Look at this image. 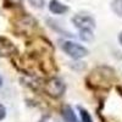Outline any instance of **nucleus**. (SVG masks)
I'll return each instance as SVG.
<instances>
[{
  "label": "nucleus",
  "instance_id": "obj_2",
  "mask_svg": "<svg viewBox=\"0 0 122 122\" xmlns=\"http://www.w3.org/2000/svg\"><path fill=\"white\" fill-rule=\"evenodd\" d=\"M66 90L65 83L60 78H51L45 84V92L53 98H60Z\"/></svg>",
  "mask_w": 122,
  "mask_h": 122
},
{
  "label": "nucleus",
  "instance_id": "obj_12",
  "mask_svg": "<svg viewBox=\"0 0 122 122\" xmlns=\"http://www.w3.org/2000/svg\"><path fill=\"white\" fill-rule=\"evenodd\" d=\"M118 42H120V44L122 45V32H121L120 36H118Z\"/></svg>",
  "mask_w": 122,
  "mask_h": 122
},
{
  "label": "nucleus",
  "instance_id": "obj_1",
  "mask_svg": "<svg viewBox=\"0 0 122 122\" xmlns=\"http://www.w3.org/2000/svg\"><path fill=\"white\" fill-rule=\"evenodd\" d=\"M62 50L68 56L73 57V59L84 57L89 53L87 48H84L83 45H81L78 43H75V42H65L62 44Z\"/></svg>",
  "mask_w": 122,
  "mask_h": 122
},
{
  "label": "nucleus",
  "instance_id": "obj_9",
  "mask_svg": "<svg viewBox=\"0 0 122 122\" xmlns=\"http://www.w3.org/2000/svg\"><path fill=\"white\" fill-rule=\"evenodd\" d=\"M28 1H29L30 5H32L33 7H36V9H43L44 5H45L44 0H28Z\"/></svg>",
  "mask_w": 122,
  "mask_h": 122
},
{
  "label": "nucleus",
  "instance_id": "obj_13",
  "mask_svg": "<svg viewBox=\"0 0 122 122\" xmlns=\"http://www.w3.org/2000/svg\"><path fill=\"white\" fill-rule=\"evenodd\" d=\"M1 86H3V78L0 77V87H1Z\"/></svg>",
  "mask_w": 122,
  "mask_h": 122
},
{
  "label": "nucleus",
  "instance_id": "obj_5",
  "mask_svg": "<svg viewBox=\"0 0 122 122\" xmlns=\"http://www.w3.org/2000/svg\"><path fill=\"white\" fill-rule=\"evenodd\" d=\"M61 114H62V117L66 122H77L76 115L73 112V110L71 109V106L64 105L62 107H61Z\"/></svg>",
  "mask_w": 122,
  "mask_h": 122
},
{
  "label": "nucleus",
  "instance_id": "obj_7",
  "mask_svg": "<svg viewBox=\"0 0 122 122\" xmlns=\"http://www.w3.org/2000/svg\"><path fill=\"white\" fill-rule=\"evenodd\" d=\"M79 110V115H81V122H93L92 121L90 115L88 114V111L83 107H78Z\"/></svg>",
  "mask_w": 122,
  "mask_h": 122
},
{
  "label": "nucleus",
  "instance_id": "obj_8",
  "mask_svg": "<svg viewBox=\"0 0 122 122\" xmlns=\"http://www.w3.org/2000/svg\"><path fill=\"white\" fill-rule=\"evenodd\" d=\"M79 37L82 38L83 40H93L94 36H93V30H79Z\"/></svg>",
  "mask_w": 122,
  "mask_h": 122
},
{
  "label": "nucleus",
  "instance_id": "obj_6",
  "mask_svg": "<svg viewBox=\"0 0 122 122\" xmlns=\"http://www.w3.org/2000/svg\"><path fill=\"white\" fill-rule=\"evenodd\" d=\"M111 9L118 17H122V0H112Z\"/></svg>",
  "mask_w": 122,
  "mask_h": 122
},
{
  "label": "nucleus",
  "instance_id": "obj_4",
  "mask_svg": "<svg viewBox=\"0 0 122 122\" xmlns=\"http://www.w3.org/2000/svg\"><path fill=\"white\" fill-rule=\"evenodd\" d=\"M49 10L55 15H64L65 12L68 11V7L65 4L60 3L59 0H51L49 4Z\"/></svg>",
  "mask_w": 122,
  "mask_h": 122
},
{
  "label": "nucleus",
  "instance_id": "obj_3",
  "mask_svg": "<svg viewBox=\"0 0 122 122\" xmlns=\"http://www.w3.org/2000/svg\"><path fill=\"white\" fill-rule=\"evenodd\" d=\"M72 23L79 30H93L95 28L94 18L89 15H83V14L75 15L72 17Z\"/></svg>",
  "mask_w": 122,
  "mask_h": 122
},
{
  "label": "nucleus",
  "instance_id": "obj_10",
  "mask_svg": "<svg viewBox=\"0 0 122 122\" xmlns=\"http://www.w3.org/2000/svg\"><path fill=\"white\" fill-rule=\"evenodd\" d=\"M5 116H6V109H5V106L3 104H0V121L4 120Z\"/></svg>",
  "mask_w": 122,
  "mask_h": 122
},
{
  "label": "nucleus",
  "instance_id": "obj_11",
  "mask_svg": "<svg viewBox=\"0 0 122 122\" xmlns=\"http://www.w3.org/2000/svg\"><path fill=\"white\" fill-rule=\"evenodd\" d=\"M40 122H54V121H53V118H51V117L45 116V117H43L42 120H40Z\"/></svg>",
  "mask_w": 122,
  "mask_h": 122
}]
</instances>
